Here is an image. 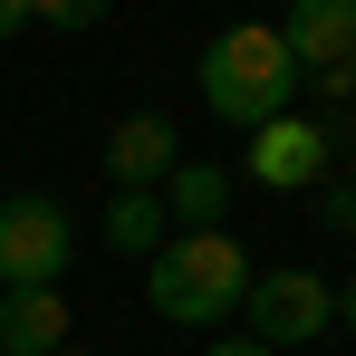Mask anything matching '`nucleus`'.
Listing matches in <instances>:
<instances>
[{"mask_svg":"<svg viewBox=\"0 0 356 356\" xmlns=\"http://www.w3.org/2000/svg\"><path fill=\"white\" fill-rule=\"evenodd\" d=\"M318 97H356V49H347V67H337V77H318Z\"/></svg>","mask_w":356,"mask_h":356,"instance_id":"obj_15","label":"nucleus"},{"mask_svg":"<svg viewBox=\"0 0 356 356\" xmlns=\"http://www.w3.org/2000/svg\"><path fill=\"white\" fill-rule=\"evenodd\" d=\"M77 260V222L58 193H10L0 202V289H58Z\"/></svg>","mask_w":356,"mask_h":356,"instance_id":"obj_3","label":"nucleus"},{"mask_svg":"<svg viewBox=\"0 0 356 356\" xmlns=\"http://www.w3.org/2000/svg\"><path fill=\"white\" fill-rule=\"evenodd\" d=\"M97 241H106L116 260H154V250L174 241V222H164V202H154V193H116V202H106V222H97Z\"/></svg>","mask_w":356,"mask_h":356,"instance_id":"obj_10","label":"nucleus"},{"mask_svg":"<svg viewBox=\"0 0 356 356\" xmlns=\"http://www.w3.org/2000/svg\"><path fill=\"white\" fill-rule=\"evenodd\" d=\"M318 222H327V232H356V174H327V183H318Z\"/></svg>","mask_w":356,"mask_h":356,"instance_id":"obj_12","label":"nucleus"},{"mask_svg":"<svg viewBox=\"0 0 356 356\" xmlns=\"http://www.w3.org/2000/svg\"><path fill=\"white\" fill-rule=\"evenodd\" d=\"M183 164V135L174 116H154V106H135V116H116V135H106V174H116V193H154V183Z\"/></svg>","mask_w":356,"mask_h":356,"instance_id":"obj_7","label":"nucleus"},{"mask_svg":"<svg viewBox=\"0 0 356 356\" xmlns=\"http://www.w3.org/2000/svg\"><path fill=\"white\" fill-rule=\"evenodd\" d=\"M308 87L289 67V49H280V29L270 19H232V29H212V49H202V106L222 125H270V116H289V97Z\"/></svg>","mask_w":356,"mask_h":356,"instance_id":"obj_2","label":"nucleus"},{"mask_svg":"<svg viewBox=\"0 0 356 356\" xmlns=\"http://www.w3.org/2000/svg\"><path fill=\"white\" fill-rule=\"evenodd\" d=\"M19 29H39V19H29V0H0V39H19Z\"/></svg>","mask_w":356,"mask_h":356,"instance_id":"obj_14","label":"nucleus"},{"mask_svg":"<svg viewBox=\"0 0 356 356\" xmlns=\"http://www.w3.org/2000/svg\"><path fill=\"white\" fill-rule=\"evenodd\" d=\"M270 29H280L289 67L318 87V77H337V67H347V49H356V0H298L289 19H270Z\"/></svg>","mask_w":356,"mask_h":356,"instance_id":"obj_6","label":"nucleus"},{"mask_svg":"<svg viewBox=\"0 0 356 356\" xmlns=\"http://www.w3.org/2000/svg\"><path fill=\"white\" fill-rule=\"evenodd\" d=\"M29 19H39V29H67V39H77V29H97V19H106V0H29Z\"/></svg>","mask_w":356,"mask_h":356,"instance_id":"obj_11","label":"nucleus"},{"mask_svg":"<svg viewBox=\"0 0 356 356\" xmlns=\"http://www.w3.org/2000/svg\"><path fill=\"white\" fill-rule=\"evenodd\" d=\"M58 356H87V347H58Z\"/></svg>","mask_w":356,"mask_h":356,"instance_id":"obj_17","label":"nucleus"},{"mask_svg":"<svg viewBox=\"0 0 356 356\" xmlns=\"http://www.w3.org/2000/svg\"><path fill=\"white\" fill-rule=\"evenodd\" d=\"M202 356H270V347H250V337H212Z\"/></svg>","mask_w":356,"mask_h":356,"instance_id":"obj_16","label":"nucleus"},{"mask_svg":"<svg viewBox=\"0 0 356 356\" xmlns=\"http://www.w3.org/2000/svg\"><path fill=\"white\" fill-rule=\"evenodd\" d=\"M232 164H202V154H183L174 174L154 183V202H164V222L174 232H222V212H232Z\"/></svg>","mask_w":356,"mask_h":356,"instance_id":"obj_8","label":"nucleus"},{"mask_svg":"<svg viewBox=\"0 0 356 356\" xmlns=\"http://www.w3.org/2000/svg\"><path fill=\"white\" fill-rule=\"evenodd\" d=\"M241 289H250V250H241L232 232H174L145 260V308L174 318V327H222V318H241Z\"/></svg>","mask_w":356,"mask_h":356,"instance_id":"obj_1","label":"nucleus"},{"mask_svg":"<svg viewBox=\"0 0 356 356\" xmlns=\"http://www.w3.org/2000/svg\"><path fill=\"white\" fill-rule=\"evenodd\" d=\"M327 318H337V327L356 337V280H337V289H327Z\"/></svg>","mask_w":356,"mask_h":356,"instance_id":"obj_13","label":"nucleus"},{"mask_svg":"<svg viewBox=\"0 0 356 356\" xmlns=\"http://www.w3.org/2000/svg\"><path fill=\"white\" fill-rule=\"evenodd\" d=\"M241 174L260 183V193H318V183L337 174V135L327 125H308L289 106V116L250 125V154H241Z\"/></svg>","mask_w":356,"mask_h":356,"instance_id":"obj_5","label":"nucleus"},{"mask_svg":"<svg viewBox=\"0 0 356 356\" xmlns=\"http://www.w3.org/2000/svg\"><path fill=\"white\" fill-rule=\"evenodd\" d=\"M327 289H337V280H318V270H298V260H280V270H250V289H241L250 347L289 356V347H308V337H327V327H337V318H327Z\"/></svg>","mask_w":356,"mask_h":356,"instance_id":"obj_4","label":"nucleus"},{"mask_svg":"<svg viewBox=\"0 0 356 356\" xmlns=\"http://www.w3.org/2000/svg\"><path fill=\"white\" fill-rule=\"evenodd\" d=\"M58 347H67L58 289H0V356H58Z\"/></svg>","mask_w":356,"mask_h":356,"instance_id":"obj_9","label":"nucleus"}]
</instances>
